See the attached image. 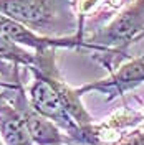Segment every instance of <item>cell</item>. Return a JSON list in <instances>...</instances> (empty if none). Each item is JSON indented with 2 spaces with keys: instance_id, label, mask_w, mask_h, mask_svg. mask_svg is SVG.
Returning a JSON list of instances; mask_svg holds the SVG:
<instances>
[{
  "instance_id": "6da1fadb",
  "label": "cell",
  "mask_w": 144,
  "mask_h": 145,
  "mask_svg": "<svg viewBox=\"0 0 144 145\" xmlns=\"http://www.w3.org/2000/svg\"><path fill=\"white\" fill-rule=\"evenodd\" d=\"M144 33V0H134L111 23L99 28L86 38L93 45H99L114 53H123L131 43L143 38Z\"/></svg>"
},
{
  "instance_id": "7a4b0ae2",
  "label": "cell",
  "mask_w": 144,
  "mask_h": 145,
  "mask_svg": "<svg viewBox=\"0 0 144 145\" xmlns=\"http://www.w3.org/2000/svg\"><path fill=\"white\" fill-rule=\"evenodd\" d=\"M32 74H33V82L28 88V101H30L32 107L38 114L53 120L65 134L71 137L76 145H85L83 127L70 116V112L63 106V102L60 99L56 89L52 86V82L38 72H32Z\"/></svg>"
},
{
  "instance_id": "3957f363",
  "label": "cell",
  "mask_w": 144,
  "mask_h": 145,
  "mask_svg": "<svg viewBox=\"0 0 144 145\" xmlns=\"http://www.w3.org/2000/svg\"><path fill=\"white\" fill-rule=\"evenodd\" d=\"M143 82H144V54L121 64L108 78L78 88V92L83 96L86 92L96 91L99 94H103L106 97V101H113L119 96H123V94H126L127 91L139 88Z\"/></svg>"
},
{
  "instance_id": "277c9868",
  "label": "cell",
  "mask_w": 144,
  "mask_h": 145,
  "mask_svg": "<svg viewBox=\"0 0 144 145\" xmlns=\"http://www.w3.org/2000/svg\"><path fill=\"white\" fill-rule=\"evenodd\" d=\"M0 13L36 31L50 28L55 20L50 0H0Z\"/></svg>"
},
{
  "instance_id": "5b68a950",
  "label": "cell",
  "mask_w": 144,
  "mask_h": 145,
  "mask_svg": "<svg viewBox=\"0 0 144 145\" xmlns=\"http://www.w3.org/2000/svg\"><path fill=\"white\" fill-rule=\"evenodd\" d=\"M0 137L5 145H35L18 109L0 92Z\"/></svg>"
},
{
  "instance_id": "8992f818",
  "label": "cell",
  "mask_w": 144,
  "mask_h": 145,
  "mask_svg": "<svg viewBox=\"0 0 144 145\" xmlns=\"http://www.w3.org/2000/svg\"><path fill=\"white\" fill-rule=\"evenodd\" d=\"M0 58L7 63H12L15 66H25L30 68L36 61V53L28 51V48L12 41L10 38L0 33Z\"/></svg>"
},
{
  "instance_id": "52a82bcc",
  "label": "cell",
  "mask_w": 144,
  "mask_h": 145,
  "mask_svg": "<svg viewBox=\"0 0 144 145\" xmlns=\"http://www.w3.org/2000/svg\"><path fill=\"white\" fill-rule=\"evenodd\" d=\"M106 145H144V130H134L131 134L123 135L119 142L106 144Z\"/></svg>"
},
{
  "instance_id": "ba28073f",
  "label": "cell",
  "mask_w": 144,
  "mask_h": 145,
  "mask_svg": "<svg viewBox=\"0 0 144 145\" xmlns=\"http://www.w3.org/2000/svg\"><path fill=\"white\" fill-rule=\"evenodd\" d=\"M0 74L3 78H9V79H15V76L18 74V66L12 63H7L0 58Z\"/></svg>"
},
{
  "instance_id": "9c48e42d",
  "label": "cell",
  "mask_w": 144,
  "mask_h": 145,
  "mask_svg": "<svg viewBox=\"0 0 144 145\" xmlns=\"http://www.w3.org/2000/svg\"><path fill=\"white\" fill-rule=\"evenodd\" d=\"M0 145H5V142H3V140H2V137H0Z\"/></svg>"
},
{
  "instance_id": "30bf717a",
  "label": "cell",
  "mask_w": 144,
  "mask_h": 145,
  "mask_svg": "<svg viewBox=\"0 0 144 145\" xmlns=\"http://www.w3.org/2000/svg\"><path fill=\"white\" fill-rule=\"evenodd\" d=\"M143 36H144V33H143Z\"/></svg>"
}]
</instances>
